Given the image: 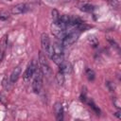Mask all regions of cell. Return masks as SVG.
I'll use <instances>...</instances> for the list:
<instances>
[{
  "label": "cell",
  "instance_id": "14",
  "mask_svg": "<svg viewBox=\"0 0 121 121\" xmlns=\"http://www.w3.org/2000/svg\"><path fill=\"white\" fill-rule=\"evenodd\" d=\"M56 78H57V81H58V83H59V85H63V83H64V74L62 73V72H59L58 74H57V76H56Z\"/></svg>",
  "mask_w": 121,
  "mask_h": 121
},
{
  "label": "cell",
  "instance_id": "12",
  "mask_svg": "<svg viewBox=\"0 0 121 121\" xmlns=\"http://www.w3.org/2000/svg\"><path fill=\"white\" fill-rule=\"evenodd\" d=\"M12 84H13V83L10 81L9 77V78H8V77H5V78H3V80H2V85H3L4 89L7 90V91H9V90L11 89Z\"/></svg>",
  "mask_w": 121,
  "mask_h": 121
},
{
  "label": "cell",
  "instance_id": "11",
  "mask_svg": "<svg viewBox=\"0 0 121 121\" xmlns=\"http://www.w3.org/2000/svg\"><path fill=\"white\" fill-rule=\"evenodd\" d=\"M79 9L81 11H84V12H93L95 10V7L89 3H85L79 7Z\"/></svg>",
  "mask_w": 121,
  "mask_h": 121
},
{
  "label": "cell",
  "instance_id": "22",
  "mask_svg": "<svg viewBox=\"0 0 121 121\" xmlns=\"http://www.w3.org/2000/svg\"><path fill=\"white\" fill-rule=\"evenodd\" d=\"M113 105L118 109V110H120V108H121V105H120V102H119V100H118V98H114V100H113Z\"/></svg>",
  "mask_w": 121,
  "mask_h": 121
},
{
  "label": "cell",
  "instance_id": "1",
  "mask_svg": "<svg viewBox=\"0 0 121 121\" xmlns=\"http://www.w3.org/2000/svg\"><path fill=\"white\" fill-rule=\"evenodd\" d=\"M32 78H33V80H32V90L34 91V93L39 94L40 91L42 90V87H43V75L40 67H38V65H37V68H36L35 73H34Z\"/></svg>",
  "mask_w": 121,
  "mask_h": 121
},
{
  "label": "cell",
  "instance_id": "13",
  "mask_svg": "<svg viewBox=\"0 0 121 121\" xmlns=\"http://www.w3.org/2000/svg\"><path fill=\"white\" fill-rule=\"evenodd\" d=\"M56 64L60 65V63L63 62V55H60V54H53L52 57L50 58Z\"/></svg>",
  "mask_w": 121,
  "mask_h": 121
},
{
  "label": "cell",
  "instance_id": "23",
  "mask_svg": "<svg viewBox=\"0 0 121 121\" xmlns=\"http://www.w3.org/2000/svg\"><path fill=\"white\" fill-rule=\"evenodd\" d=\"M59 16H60V15H59L58 11H57L56 9H53V10H52V17L54 18V21H55V20H57V19L59 18Z\"/></svg>",
  "mask_w": 121,
  "mask_h": 121
},
{
  "label": "cell",
  "instance_id": "3",
  "mask_svg": "<svg viewBox=\"0 0 121 121\" xmlns=\"http://www.w3.org/2000/svg\"><path fill=\"white\" fill-rule=\"evenodd\" d=\"M41 44H42V49L44 52V54L47 55L49 58H51L52 55L54 54V51H53L52 44L50 43L49 36L46 33H43L41 35Z\"/></svg>",
  "mask_w": 121,
  "mask_h": 121
},
{
  "label": "cell",
  "instance_id": "5",
  "mask_svg": "<svg viewBox=\"0 0 121 121\" xmlns=\"http://www.w3.org/2000/svg\"><path fill=\"white\" fill-rule=\"evenodd\" d=\"M36 68H37V63H36V61H35L34 60H32L28 63V65H27L26 71L24 72V75H23V79H24V81L27 82V81L30 80V78L33 77V75H34V73H35Z\"/></svg>",
  "mask_w": 121,
  "mask_h": 121
},
{
  "label": "cell",
  "instance_id": "21",
  "mask_svg": "<svg viewBox=\"0 0 121 121\" xmlns=\"http://www.w3.org/2000/svg\"><path fill=\"white\" fill-rule=\"evenodd\" d=\"M106 85H107V87H108V89H109L110 92H114V86H113V84H112V82L107 81Z\"/></svg>",
  "mask_w": 121,
  "mask_h": 121
},
{
  "label": "cell",
  "instance_id": "2",
  "mask_svg": "<svg viewBox=\"0 0 121 121\" xmlns=\"http://www.w3.org/2000/svg\"><path fill=\"white\" fill-rule=\"evenodd\" d=\"M39 64H40L39 67H40L43 75L47 77V78H49L52 75V70H51V68H50V66L48 64V61L46 60L45 54L43 51H41L39 53Z\"/></svg>",
  "mask_w": 121,
  "mask_h": 121
},
{
  "label": "cell",
  "instance_id": "17",
  "mask_svg": "<svg viewBox=\"0 0 121 121\" xmlns=\"http://www.w3.org/2000/svg\"><path fill=\"white\" fill-rule=\"evenodd\" d=\"M89 43H91V45L93 46V47H95V46H97L98 45V41H97V39L95 38V37H94V36H92V37H89Z\"/></svg>",
  "mask_w": 121,
  "mask_h": 121
},
{
  "label": "cell",
  "instance_id": "20",
  "mask_svg": "<svg viewBox=\"0 0 121 121\" xmlns=\"http://www.w3.org/2000/svg\"><path fill=\"white\" fill-rule=\"evenodd\" d=\"M50 3H56V4H62V3H67L72 0H47Z\"/></svg>",
  "mask_w": 121,
  "mask_h": 121
},
{
  "label": "cell",
  "instance_id": "9",
  "mask_svg": "<svg viewBox=\"0 0 121 121\" xmlns=\"http://www.w3.org/2000/svg\"><path fill=\"white\" fill-rule=\"evenodd\" d=\"M6 45H7V35L4 36L3 39H2L1 42H0V61H2V60H3V58H4Z\"/></svg>",
  "mask_w": 121,
  "mask_h": 121
},
{
  "label": "cell",
  "instance_id": "4",
  "mask_svg": "<svg viewBox=\"0 0 121 121\" xmlns=\"http://www.w3.org/2000/svg\"><path fill=\"white\" fill-rule=\"evenodd\" d=\"M79 31L78 29H75V30H72L70 32H68L64 37L63 39L61 40V43L63 46H69V45H72L73 43H75L78 37H79Z\"/></svg>",
  "mask_w": 121,
  "mask_h": 121
},
{
  "label": "cell",
  "instance_id": "24",
  "mask_svg": "<svg viewBox=\"0 0 121 121\" xmlns=\"http://www.w3.org/2000/svg\"><path fill=\"white\" fill-rule=\"evenodd\" d=\"M115 115H116L118 118H121V115H120V112H119V111H117V112H115Z\"/></svg>",
  "mask_w": 121,
  "mask_h": 121
},
{
  "label": "cell",
  "instance_id": "18",
  "mask_svg": "<svg viewBox=\"0 0 121 121\" xmlns=\"http://www.w3.org/2000/svg\"><path fill=\"white\" fill-rule=\"evenodd\" d=\"M87 103H88V105L90 106V108H92V109H93V110H94V111L96 112V114H99V109H98V108H97V107L95 105V103H94L92 100H89Z\"/></svg>",
  "mask_w": 121,
  "mask_h": 121
},
{
  "label": "cell",
  "instance_id": "7",
  "mask_svg": "<svg viewBox=\"0 0 121 121\" xmlns=\"http://www.w3.org/2000/svg\"><path fill=\"white\" fill-rule=\"evenodd\" d=\"M54 112H55V115H56V119L58 121H60L63 119V107L61 105L60 102H56L54 107Z\"/></svg>",
  "mask_w": 121,
  "mask_h": 121
},
{
  "label": "cell",
  "instance_id": "19",
  "mask_svg": "<svg viewBox=\"0 0 121 121\" xmlns=\"http://www.w3.org/2000/svg\"><path fill=\"white\" fill-rule=\"evenodd\" d=\"M9 17V12H8V11L3 10V11H1V12H0V20L5 21V20H7Z\"/></svg>",
  "mask_w": 121,
  "mask_h": 121
},
{
  "label": "cell",
  "instance_id": "8",
  "mask_svg": "<svg viewBox=\"0 0 121 121\" xmlns=\"http://www.w3.org/2000/svg\"><path fill=\"white\" fill-rule=\"evenodd\" d=\"M20 74H21V66L15 67V68L12 70V72H11V74H10V76H9L10 81H11L12 83H15V82L18 80Z\"/></svg>",
  "mask_w": 121,
  "mask_h": 121
},
{
  "label": "cell",
  "instance_id": "16",
  "mask_svg": "<svg viewBox=\"0 0 121 121\" xmlns=\"http://www.w3.org/2000/svg\"><path fill=\"white\" fill-rule=\"evenodd\" d=\"M86 76H87L89 80H94L95 77V72L92 69H87L86 70Z\"/></svg>",
  "mask_w": 121,
  "mask_h": 121
},
{
  "label": "cell",
  "instance_id": "6",
  "mask_svg": "<svg viewBox=\"0 0 121 121\" xmlns=\"http://www.w3.org/2000/svg\"><path fill=\"white\" fill-rule=\"evenodd\" d=\"M29 7L25 4V3H20V4H17L15 5L12 9H11V13L12 14H22V13H25L28 10Z\"/></svg>",
  "mask_w": 121,
  "mask_h": 121
},
{
  "label": "cell",
  "instance_id": "15",
  "mask_svg": "<svg viewBox=\"0 0 121 121\" xmlns=\"http://www.w3.org/2000/svg\"><path fill=\"white\" fill-rule=\"evenodd\" d=\"M107 2H108V4H109L112 9H117L119 8V6H120L119 0H107Z\"/></svg>",
  "mask_w": 121,
  "mask_h": 121
},
{
  "label": "cell",
  "instance_id": "10",
  "mask_svg": "<svg viewBox=\"0 0 121 121\" xmlns=\"http://www.w3.org/2000/svg\"><path fill=\"white\" fill-rule=\"evenodd\" d=\"M60 71L62 72L63 74H70L71 73V70H72V66L70 65V63H67V62H62L60 63Z\"/></svg>",
  "mask_w": 121,
  "mask_h": 121
}]
</instances>
